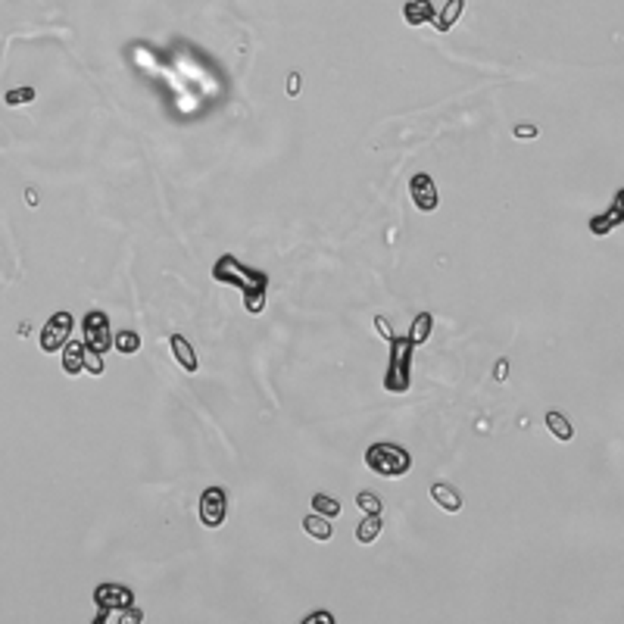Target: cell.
<instances>
[{
	"label": "cell",
	"mask_w": 624,
	"mask_h": 624,
	"mask_svg": "<svg viewBox=\"0 0 624 624\" xmlns=\"http://www.w3.org/2000/svg\"><path fill=\"white\" fill-rule=\"evenodd\" d=\"M462 10H465V0H447V6H443L440 13H434V29L437 31H450L452 25L459 22V16H462Z\"/></svg>",
	"instance_id": "cell-14"
},
{
	"label": "cell",
	"mask_w": 624,
	"mask_h": 624,
	"mask_svg": "<svg viewBox=\"0 0 624 624\" xmlns=\"http://www.w3.org/2000/svg\"><path fill=\"white\" fill-rule=\"evenodd\" d=\"M356 506L365 512V515H381V497L378 493H372V490H362L356 497Z\"/></svg>",
	"instance_id": "cell-21"
},
{
	"label": "cell",
	"mask_w": 624,
	"mask_h": 624,
	"mask_svg": "<svg viewBox=\"0 0 624 624\" xmlns=\"http://www.w3.org/2000/svg\"><path fill=\"white\" fill-rule=\"evenodd\" d=\"M431 500L437 502L443 512H459L462 509V497H459V490L456 487H450V484H434L431 487Z\"/></svg>",
	"instance_id": "cell-13"
},
{
	"label": "cell",
	"mask_w": 624,
	"mask_h": 624,
	"mask_svg": "<svg viewBox=\"0 0 624 624\" xmlns=\"http://www.w3.org/2000/svg\"><path fill=\"white\" fill-rule=\"evenodd\" d=\"M537 134H540V132H537V125H531V122L515 125V138H518V141H534Z\"/></svg>",
	"instance_id": "cell-24"
},
{
	"label": "cell",
	"mask_w": 624,
	"mask_h": 624,
	"mask_svg": "<svg viewBox=\"0 0 624 624\" xmlns=\"http://www.w3.org/2000/svg\"><path fill=\"white\" fill-rule=\"evenodd\" d=\"M212 278L219 284H234L244 290V309L250 315H259L266 309V290H269V275L259 269H247L234 256H222L212 266Z\"/></svg>",
	"instance_id": "cell-1"
},
{
	"label": "cell",
	"mask_w": 624,
	"mask_h": 624,
	"mask_svg": "<svg viewBox=\"0 0 624 624\" xmlns=\"http://www.w3.org/2000/svg\"><path fill=\"white\" fill-rule=\"evenodd\" d=\"M169 347H172V356L178 359V365H182L187 375H194L197 369H200V359H197V353H194V347H191V340H187V337L172 335V337H169Z\"/></svg>",
	"instance_id": "cell-10"
},
{
	"label": "cell",
	"mask_w": 624,
	"mask_h": 624,
	"mask_svg": "<svg viewBox=\"0 0 624 624\" xmlns=\"http://www.w3.org/2000/svg\"><path fill=\"white\" fill-rule=\"evenodd\" d=\"M225 515H228L225 490H222V487H207V490L200 493V525L219 528V525H225Z\"/></svg>",
	"instance_id": "cell-7"
},
{
	"label": "cell",
	"mask_w": 624,
	"mask_h": 624,
	"mask_svg": "<svg viewBox=\"0 0 624 624\" xmlns=\"http://www.w3.org/2000/svg\"><path fill=\"white\" fill-rule=\"evenodd\" d=\"M116 618L122 621V624H125V621H134V624H138V621L144 618V612L134 609V605H128V609H119V612H116Z\"/></svg>",
	"instance_id": "cell-25"
},
{
	"label": "cell",
	"mask_w": 624,
	"mask_h": 624,
	"mask_svg": "<svg viewBox=\"0 0 624 624\" xmlns=\"http://www.w3.org/2000/svg\"><path fill=\"white\" fill-rule=\"evenodd\" d=\"M365 465L381 477H403L412 468V456L400 443H372L365 450Z\"/></svg>",
	"instance_id": "cell-2"
},
{
	"label": "cell",
	"mask_w": 624,
	"mask_h": 624,
	"mask_svg": "<svg viewBox=\"0 0 624 624\" xmlns=\"http://www.w3.org/2000/svg\"><path fill=\"white\" fill-rule=\"evenodd\" d=\"M621 222H624V191L615 194V200H612L609 209L590 219V232H593V234H609L615 225H621Z\"/></svg>",
	"instance_id": "cell-9"
},
{
	"label": "cell",
	"mask_w": 624,
	"mask_h": 624,
	"mask_svg": "<svg viewBox=\"0 0 624 624\" xmlns=\"http://www.w3.org/2000/svg\"><path fill=\"white\" fill-rule=\"evenodd\" d=\"M300 88H303V79H300V72H290V79H287V94H290V97H294V94L300 91Z\"/></svg>",
	"instance_id": "cell-29"
},
{
	"label": "cell",
	"mask_w": 624,
	"mask_h": 624,
	"mask_svg": "<svg viewBox=\"0 0 624 624\" xmlns=\"http://www.w3.org/2000/svg\"><path fill=\"white\" fill-rule=\"evenodd\" d=\"M403 19L409 25H428L434 19V4H431V0H406Z\"/></svg>",
	"instance_id": "cell-12"
},
{
	"label": "cell",
	"mask_w": 624,
	"mask_h": 624,
	"mask_svg": "<svg viewBox=\"0 0 624 624\" xmlns=\"http://www.w3.org/2000/svg\"><path fill=\"white\" fill-rule=\"evenodd\" d=\"M409 194H412V203L422 212H434L437 209V187H434V178L431 175H425V172H418V175H412V182H409Z\"/></svg>",
	"instance_id": "cell-8"
},
{
	"label": "cell",
	"mask_w": 624,
	"mask_h": 624,
	"mask_svg": "<svg viewBox=\"0 0 624 624\" xmlns=\"http://www.w3.org/2000/svg\"><path fill=\"white\" fill-rule=\"evenodd\" d=\"M72 325L75 322H72L69 312L50 315L47 325H44V331H41V350H44V353H56V350H63L66 340L72 337Z\"/></svg>",
	"instance_id": "cell-6"
},
{
	"label": "cell",
	"mask_w": 624,
	"mask_h": 624,
	"mask_svg": "<svg viewBox=\"0 0 624 624\" xmlns=\"http://www.w3.org/2000/svg\"><path fill=\"white\" fill-rule=\"evenodd\" d=\"M312 509L319 512V515L331 518V521L340 515V502H337L335 497H328V493H315V497H312Z\"/></svg>",
	"instance_id": "cell-20"
},
{
	"label": "cell",
	"mask_w": 624,
	"mask_h": 624,
	"mask_svg": "<svg viewBox=\"0 0 624 624\" xmlns=\"http://www.w3.org/2000/svg\"><path fill=\"white\" fill-rule=\"evenodd\" d=\"M412 353H415V344L409 337L390 340V362H387V375H384V390L387 393H406L409 390Z\"/></svg>",
	"instance_id": "cell-3"
},
{
	"label": "cell",
	"mask_w": 624,
	"mask_h": 624,
	"mask_svg": "<svg viewBox=\"0 0 624 624\" xmlns=\"http://www.w3.org/2000/svg\"><path fill=\"white\" fill-rule=\"evenodd\" d=\"M81 331H84V347L88 350H97V353L113 350V331H109L107 312H88L81 322Z\"/></svg>",
	"instance_id": "cell-5"
},
{
	"label": "cell",
	"mask_w": 624,
	"mask_h": 624,
	"mask_svg": "<svg viewBox=\"0 0 624 624\" xmlns=\"http://www.w3.org/2000/svg\"><path fill=\"white\" fill-rule=\"evenodd\" d=\"M381 531H384L381 515H365L362 521H359V528H356V540L359 543H375L381 537Z\"/></svg>",
	"instance_id": "cell-16"
},
{
	"label": "cell",
	"mask_w": 624,
	"mask_h": 624,
	"mask_svg": "<svg viewBox=\"0 0 624 624\" xmlns=\"http://www.w3.org/2000/svg\"><path fill=\"white\" fill-rule=\"evenodd\" d=\"M375 328H378V335L384 337V340H393L397 335H393V328H390V322L384 319V315H375Z\"/></svg>",
	"instance_id": "cell-26"
},
{
	"label": "cell",
	"mask_w": 624,
	"mask_h": 624,
	"mask_svg": "<svg viewBox=\"0 0 624 624\" xmlns=\"http://www.w3.org/2000/svg\"><path fill=\"white\" fill-rule=\"evenodd\" d=\"M29 331H31L29 322H22V325H19V337H29Z\"/></svg>",
	"instance_id": "cell-30"
},
{
	"label": "cell",
	"mask_w": 624,
	"mask_h": 624,
	"mask_svg": "<svg viewBox=\"0 0 624 624\" xmlns=\"http://www.w3.org/2000/svg\"><path fill=\"white\" fill-rule=\"evenodd\" d=\"M335 621V615L331 612H312V615H306V624H331Z\"/></svg>",
	"instance_id": "cell-27"
},
{
	"label": "cell",
	"mask_w": 624,
	"mask_h": 624,
	"mask_svg": "<svg viewBox=\"0 0 624 624\" xmlns=\"http://www.w3.org/2000/svg\"><path fill=\"white\" fill-rule=\"evenodd\" d=\"M493 378H497L500 384H502V381H506V378H509V362H506V359H500V362H497V365H493Z\"/></svg>",
	"instance_id": "cell-28"
},
{
	"label": "cell",
	"mask_w": 624,
	"mask_h": 624,
	"mask_svg": "<svg viewBox=\"0 0 624 624\" xmlns=\"http://www.w3.org/2000/svg\"><path fill=\"white\" fill-rule=\"evenodd\" d=\"M84 372L88 375H104V353L84 347Z\"/></svg>",
	"instance_id": "cell-23"
},
{
	"label": "cell",
	"mask_w": 624,
	"mask_h": 624,
	"mask_svg": "<svg viewBox=\"0 0 624 624\" xmlns=\"http://www.w3.org/2000/svg\"><path fill=\"white\" fill-rule=\"evenodd\" d=\"M113 350H119L122 356H132L141 350V337L138 331H119V335H113Z\"/></svg>",
	"instance_id": "cell-19"
},
{
	"label": "cell",
	"mask_w": 624,
	"mask_h": 624,
	"mask_svg": "<svg viewBox=\"0 0 624 624\" xmlns=\"http://www.w3.org/2000/svg\"><path fill=\"white\" fill-rule=\"evenodd\" d=\"M94 603H97V618L94 624H104L109 615L119 612V609H128V605H134V593L122 584H100L94 590Z\"/></svg>",
	"instance_id": "cell-4"
},
{
	"label": "cell",
	"mask_w": 624,
	"mask_h": 624,
	"mask_svg": "<svg viewBox=\"0 0 624 624\" xmlns=\"http://www.w3.org/2000/svg\"><path fill=\"white\" fill-rule=\"evenodd\" d=\"M546 428H550L562 443H568L571 437H575V425H571L562 412H546Z\"/></svg>",
	"instance_id": "cell-18"
},
{
	"label": "cell",
	"mask_w": 624,
	"mask_h": 624,
	"mask_svg": "<svg viewBox=\"0 0 624 624\" xmlns=\"http://www.w3.org/2000/svg\"><path fill=\"white\" fill-rule=\"evenodd\" d=\"M303 531L312 537V540H331V534H335V528H331V518L319 515V512H312V515L303 518Z\"/></svg>",
	"instance_id": "cell-15"
},
{
	"label": "cell",
	"mask_w": 624,
	"mask_h": 624,
	"mask_svg": "<svg viewBox=\"0 0 624 624\" xmlns=\"http://www.w3.org/2000/svg\"><path fill=\"white\" fill-rule=\"evenodd\" d=\"M31 100H35V88H13L4 94L6 107H22V104H31Z\"/></svg>",
	"instance_id": "cell-22"
},
{
	"label": "cell",
	"mask_w": 624,
	"mask_h": 624,
	"mask_svg": "<svg viewBox=\"0 0 624 624\" xmlns=\"http://www.w3.org/2000/svg\"><path fill=\"white\" fill-rule=\"evenodd\" d=\"M431 331H434V315H431V312H418L415 322H412V331H409L406 337L418 347V344H425V340L431 337Z\"/></svg>",
	"instance_id": "cell-17"
},
{
	"label": "cell",
	"mask_w": 624,
	"mask_h": 624,
	"mask_svg": "<svg viewBox=\"0 0 624 624\" xmlns=\"http://www.w3.org/2000/svg\"><path fill=\"white\" fill-rule=\"evenodd\" d=\"M63 372L66 375H81L84 372V340H66L63 347Z\"/></svg>",
	"instance_id": "cell-11"
}]
</instances>
